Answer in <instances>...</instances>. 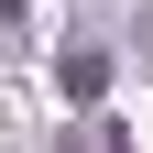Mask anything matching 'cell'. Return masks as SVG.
I'll return each mask as SVG.
<instances>
[{
    "mask_svg": "<svg viewBox=\"0 0 153 153\" xmlns=\"http://www.w3.org/2000/svg\"><path fill=\"white\" fill-rule=\"evenodd\" d=\"M55 88H66L76 109H99L109 99V44H66V55H55Z\"/></svg>",
    "mask_w": 153,
    "mask_h": 153,
    "instance_id": "cell-1",
    "label": "cell"
},
{
    "mask_svg": "<svg viewBox=\"0 0 153 153\" xmlns=\"http://www.w3.org/2000/svg\"><path fill=\"white\" fill-rule=\"evenodd\" d=\"M142 66H153V22H142Z\"/></svg>",
    "mask_w": 153,
    "mask_h": 153,
    "instance_id": "cell-3",
    "label": "cell"
},
{
    "mask_svg": "<svg viewBox=\"0 0 153 153\" xmlns=\"http://www.w3.org/2000/svg\"><path fill=\"white\" fill-rule=\"evenodd\" d=\"M0 22H22V0H0Z\"/></svg>",
    "mask_w": 153,
    "mask_h": 153,
    "instance_id": "cell-2",
    "label": "cell"
}]
</instances>
